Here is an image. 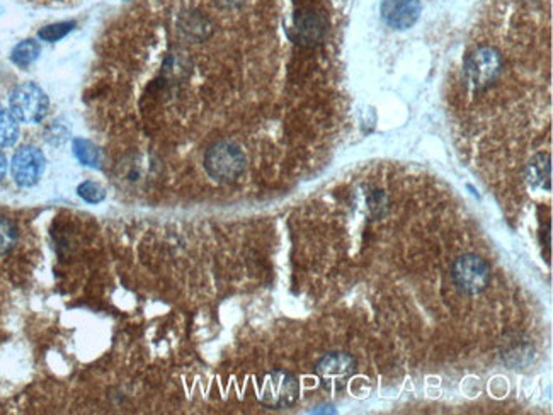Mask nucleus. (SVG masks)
I'll return each instance as SVG.
<instances>
[{
	"label": "nucleus",
	"mask_w": 553,
	"mask_h": 415,
	"mask_svg": "<svg viewBox=\"0 0 553 415\" xmlns=\"http://www.w3.org/2000/svg\"><path fill=\"white\" fill-rule=\"evenodd\" d=\"M504 72V56L497 47L480 45L463 62L465 82L475 92L487 90Z\"/></svg>",
	"instance_id": "f257e3e1"
},
{
	"label": "nucleus",
	"mask_w": 553,
	"mask_h": 415,
	"mask_svg": "<svg viewBox=\"0 0 553 415\" xmlns=\"http://www.w3.org/2000/svg\"><path fill=\"white\" fill-rule=\"evenodd\" d=\"M204 171L213 181L227 184L244 174L247 158L244 150L232 140H218L204 153Z\"/></svg>",
	"instance_id": "f03ea898"
},
{
	"label": "nucleus",
	"mask_w": 553,
	"mask_h": 415,
	"mask_svg": "<svg viewBox=\"0 0 553 415\" xmlns=\"http://www.w3.org/2000/svg\"><path fill=\"white\" fill-rule=\"evenodd\" d=\"M9 105L10 112H12L17 121L33 125V123L43 121L48 108H50V101H48V96L43 92L41 87H38L33 82H27L21 84L10 92Z\"/></svg>",
	"instance_id": "7ed1b4c3"
},
{
	"label": "nucleus",
	"mask_w": 553,
	"mask_h": 415,
	"mask_svg": "<svg viewBox=\"0 0 553 415\" xmlns=\"http://www.w3.org/2000/svg\"><path fill=\"white\" fill-rule=\"evenodd\" d=\"M300 395V385L297 378L286 371L267 373L259 385V400L271 409H288L293 405Z\"/></svg>",
	"instance_id": "20e7f679"
},
{
	"label": "nucleus",
	"mask_w": 553,
	"mask_h": 415,
	"mask_svg": "<svg viewBox=\"0 0 553 415\" xmlns=\"http://www.w3.org/2000/svg\"><path fill=\"white\" fill-rule=\"evenodd\" d=\"M452 276L458 290L467 294H478L489 286L491 269L482 257L475 254H467L454 260Z\"/></svg>",
	"instance_id": "39448f33"
},
{
	"label": "nucleus",
	"mask_w": 553,
	"mask_h": 415,
	"mask_svg": "<svg viewBox=\"0 0 553 415\" xmlns=\"http://www.w3.org/2000/svg\"><path fill=\"white\" fill-rule=\"evenodd\" d=\"M45 167H47V158L41 150H38L36 147H23L14 153L10 172L17 186L31 188L40 181Z\"/></svg>",
	"instance_id": "423d86ee"
},
{
	"label": "nucleus",
	"mask_w": 553,
	"mask_h": 415,
	"mask_svg": "<svg viewBox=\"0 0 553 415\" xmlns=\"http://www.w3.org/2000/svg\"><path fill=\"white\" fill-rule=\"evenodd\" d=\"M421 12L419 0H385L382 5V16L393 29H407L417 21Z\"/></svg>",
	"instance_id": "0eeeda50"
},
{
	"label": "nucleus",
	"mask_w": 553,
	"mask_h": 415,
	"mask_svg": "<svg viewBox=\"0 0 553 415\" xmlns=\"http://www.w3.org/2000/svg\"><path fill=\"white\" fill-rule=\"evenodd\" d=\"M354 371H356L354 357L346 353L327 354V356L322 357L320 363L317 364V373H319L320 379H322L325 385L336 383L339 381V379L344 381V379L349 378Z\"/></svg>",
	"instance_id": "6e6552de"
},
{
	"label": "nucleus",
	"mask_w": 553,
	"mask_h": 415,
	"mask_svg": "<svg viewBox=\"0 0 553 415\" xmlns=\"http://www.w3.org/2000/svg\"><path fill=\"white\" fill-rule=\"evenodd\" d=\"M524 179L528 186L540 191L552 189V157L550 153L540 152L533 155L524 165Z\"/></svg>",
	"instance_id": "1a4fd4ad"
},
{
	"label": "nucleus",
	"mask_w": 553,
	"mask_h": 415,
	"mask_svg": "<svg viewBox=\"0 0 553 415\" xmlns=\"http://www.w3.org/2000/svg\"><path fill=\"white\" fill-rule=\"evenodd\" d=\"M40 53H41V47L38 41L24 40V41H21L16 48H14L12 55H10V60H12L17 66H23V68H26V66H29L31 63L36 62L38 56H40Z\"/></svg>",
	"instance_id": "9d476101"
},
{
	"label": "nucleus",
	"mask_w": 553,
	"mask_h": 415,
	"mask_svg": "<svg viewBox=\"0 0 553 415\" xmlns=\"http://www.w3.org/2000/svg\"><path fill=\"white\" fill-rule=\"evenodd\" d=\"M19 138V123L7 109L0 108V147H12Z\"/></svg>",
	"instance_id": "9b49d317"
},
{
	"label": "nucleus",
	"mask_w": 553,
	"mask_h": 415,
	"mask_svg": "<svg viewBox=\"0 0 553 415\" xmlns=\"http://www.w3.org/2000/svg\"><path fill=\"white\" fill-rule=\"evenodd\" d=\"M73 153H75L77 160L84 165H89V167L99 168L101 164V155L99 150L94 143H90L89 140L84 138H77L73 140Z\"/></svg>",
	"instance_id": "f8f14e48"
},
{
	"label": "nucleus",
	"mask_w": 553,
	"mask_h": 415,
	"mask_svg": "<svg viewBox=\"0 0 553 415\" xmlns=\"http://www.w3.org/2000/svg\"><path fill=\"white\" fill-rule=\"evenodd\" d=\"M17 240V228L7 218L0 216V255L7 254L10 249L16 245Z\"/></svg>",
	"instance_id": "ddd939ff"
},
{
	"label": "nucleus",
	"mask_w": 553,
	"mask_h": 415,
	"mask_svg": "<svg viewBox=\"0 0 553 415\" xmlns=\"http://www.w3.org/2000/svg\"><path fill=\"white\" fill-rule=\"evenodd\" d=\"M77 194H79L86 203L97 205V203L104 201L106 199V189L97 184V182L86 181L77 188Z\"/></svg>",
	"instance_id": "4468645a"
},
{
	"label": "nucleus",
	"mask_w": 553,
	"mask_h": 415,
	"mask_svg": "<svg viewBox=\"0 0 553 415\" xmlns=\"http://www.w3.org/2000/svg\"><path fill=\"white\" fill-rule=\"evenodd\" d=\"M73 27H75V23H56L51 24V26L43 27L38 33V36H40V40L48 41V43H55V41H60L62 38H65Z\"/></svg>",
	"instance_id": "2eb2a0df"
},
{
	"label": "nucleus",
	"mask_w": 553,
	"mask_h": 415,
	"mask_svg": "<svg viewBox=\"0 0 553 415\" xmlns=\"http://www.w3.org/2000/svg\"><path fill=\"white\" fill-rule=\"evenodd\" d=\"M5 172H7V158L2 152H0V181L5 177Z\"/></svg>",
	"instance_id": "dca6fc26"
}]
</instances>
